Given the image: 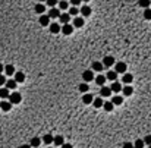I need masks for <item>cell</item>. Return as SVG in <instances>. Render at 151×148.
Returning a JSON list of instances; mask_svg holds the SVG:
<instances>
[{"label":"cell","instance_id":"cell-1","mask_svg":"<svg viewBox=\"0 0 151 148\" xmlns=\"http://www.w3.org/2000/svg\"><path fill=\"white\" fill-rule=\"evenodd\" d=\"M21 100H22V95H21L19 92L15 91V92L9 94V103H10V104H19Z\"/></svg>","mask_w":151,"mask_h":148},{"label":"cell","instance_id":"cell-2","mask_svg":"<svg viewBox=\"0 0 151 148\" xmlns=\"http://www.w3.org/2000/svg\"><path fill=\"white\" fill-rule=\"evenodd\" d=\"M115 72L116 73H126V63H123V62L115 63Z\"/></svg>","mask_w":151,"mask_h":148},{"label":"cell","instance_id":"cell-3","mask_svg":"<svg viewBox=\"0 0 151 148\" xmlns=\"http://www.w3.org/2000/svg\"><path fill=\"white\" fill-rule=\"evenodd\" d=\"M82 79L85 81V84L90 82V81H93V79H94V73H93V70H84V73H82Z\"/></svg>","mask_w":151,"mask_h":148},{"label":"cell","instance_id":"cell-4","mask_svg":"<svg viewBox=\"0 0 151 148\" xmlns=\"http://www.w3.org/2000/svg\"><path fill=\"white\" fill-rule=\"evenodd\" d=\"M60 31L65 34V35H71L73 32V27L71 25V23H66V25H62L60 27Z\"/></svg>","mask_w":151,"mask_h":148},{"label":"cell","instance_id":"cell-5","mask_svg":"<svg viewBox=\"0 0 151 148\" xmlns=\"http://www.w3.org/2000/svg\"><path fill=\"white\" fill-rule=\"evenodd\" d=\"M47 16H49L50 19H56V18H60V10H59L57 8H53V9H50V10H49Z\"/></svg>","mask_w":151,"mask_h":148},{"label":"cell","instance_id":"cell-6","mask_svg":"<svg viewBox=\"0 0 151 148\" xmlns=\"http://www.w3.org/2000/svg\"><path fill=\"white\" fill-rule=\"evenodd\" d=\"M113 65H115V57H112V56H106V57L103 59V66L110 67V66H113Z\"/></svg>","mask_w":151,"mask_h":148},{"label":"cell","instance_id":"cell-7","mask_svg":"<svg viewBox=\"0 0 151 148\" xmlns=\"http://www.w3.org/2000/svg\"><path fill=\"white\" fill-rule=\"evenodd\" d=\"M73 28H82L84 27V18L82 16H76L75 19H73V25H72Z\"/></svg>","mask_w":151,"mask_h":148},{"label":"cell","instance_id":"cell-8","mask_svg":"<svg viewBox=\"0 0 151 148\" xmlns=\"http://www.w3.org/2000/svg\"><path fill=\"white\" fill-rule=\"evenodd\" d=\"M38 22H40L41 27H47V25H50V18H49L47 15H41Z\"/></svg>","mask_w":151,"mask_h":148},{"label":"cell","instance_id":"cell-9","mask_svg":"<svg viewBox=\"0 0 151 148\" xmlns=\"http://www.w3.org/2000/svg\"><path fill=\"white\" fill-rule=\"evenodd\" d=\"M93 101H94V97H93L91 94L87 92V94L82 95V103H84V104H91Z\"/></svg>","mask_w":151,"mask_h":148},{"label":"cell","instance_id":"cell-10","mask_svg":"<svg viewBox=\"0 0 151 148\" xmlns=\"http://www.w3.org/2000/svg\"><path fill=\"white\" fill-rule=\"evenodd\" d=\"M53 144H54L56 147H62V145L65 144V138H63L62 135H56V136L53 138Z\"/></svg>","mask_w":151,"mask_h":148},{"label":"cell","instance_id":"cell-11","mask_svg":"<svg viewBox=\"0 0 151 148\" xmlns=\"http://www.w3.org/2000/svg\"><path fill=\"white\" fill-rule=\"evenodd\" d=\"M49 27H50V32H51V34H57V32H60V25H59L57 22H51Z\"/></svg>","mask_w":151,"mask_h":148},{"label":"cell","instance_id":"cell-12","mask_svg":"<svg viewBox=\"0 0 151 148\" xmlns=\"http://www.w3.org/2000/svg\"><path fill=\"white\" fill-rule=\"evenodd\" d=\"M122 88H123V87H122V84H120V82H117V81H116V82H113V84L110 85V91H112V92H119V91H122Z\"/></svg>","mask_w":151,"mask_h":148},{"label":"cell","instance_id":"cell-13","mask_svg":"<svg viewBox=\"0 0 151 148\" xmlns=\"http://www.w3.org/2000/svg\"><path fill=\"white\" fill-rule=\"evenodd\" d=\"M100 95H101V97H110V95H112L110 87H101V89H100Z\"/></svg>","mask_w":151,"mask_h":148},{"label":"cell","instance_id":"cell-14","mask_svg":"<svg viewBox=\"0 0 151 148\" xmlns=\"http://www.w3.org/2000/svg\"><path fill=\"white\" fill-rule=\"evenodd\" d=\"M60 22L63 23V25H66V23H69V21H71V16H69V13L66 12V13H60Z\"/></svg>","mask_w":151,"mask_h":148},{"label":"cell","instance_id":"cell-15","mask_svg":"<svg viewBox=\"0 0 151 148\" xmlns=\"http://www.w3.org/2000/svg\"><path fill=\"white\" fill-rule=\"evenodd\" d=\"M25 81V75L22 72H15V82L19 84V82H24Z\"/></svg>","mask_w":151,"mask_h":148},{"label":"cell","instance_id":"cell-16","mask_svg":"<svg viewBox=\"0 0 151 148\" xmlns=\"http://www.w3.org/2000/svg\"><path fill=\"white\" fill-rule=\"evenodd\" d=\"M132 79H134V76L131 75V73H125V75L122 76V82L123 84H126V85H129L132 82Z\"/></svg>","mask_w":151,"mask_h":148},{"label":"cell","instance_id":"cell-17","mask_svg":"<svg viewBox=\"0 0 151 148\" xmlns=\"http://www.w3.org/2000/svg\"><path fill=\"white\" fill-rule=\"evenodd\" d=\"M31 148L34 147V148H40V145H41V138H38V136H34L32 139H31Z\"/></svg>","mask_w":151,"mask_h":148},{"label":"cell","instance_id":"cell-18","mask_svg":"<svg viewBox=\"0 0 151 148\" xmlns=\"http://www.w3.org/2000/svg\"><path fill=\"white\" fill-rule=\"evenodd\" d=\"M0 109H2L3 112H9V110L12 109V104H10L9 101H6V100H3L2 103H0Z\"/></svg>","mask_w":151,"mask_h":148},{"label":"cell","instance_id":"cell-19","mask_svg":"<svg viewBox=\"0 0 151 148\" xmlns=\"http://www.w3.org/2000/svg\"><path fill=\"white\" fill-rule=\"evenodd\" d=\"M81 15H82V16H90V15H91V8L87 6V5H84V6L81 8Z\"/></svg>","mask_w":151,"mask_h":148},{"label":"cell","instance_id":"cell-20","mask_svg":"<svg viewBox=\"0 0 151 148\" xmlns=\"http://www.w3.org/2000/svg\"><path fill=\"white\" fill-rule=\"evenodd\" d=\"M122 103H123V97H120V95H115V98H112L113 106H120Z\"/></svg>","mask_w":151,"mask_h":148},{"label":"cell","instance_id":"cell-21","mask_svg":"<svg viewBox=\"0 0 151 148\" xmlns=\"http://www.w3.org/2000/svg\"><path fill=\"white\" fill-rule=\"evenodd\" d=\"M116 78H117V73H116V72H113V70H109V72H107L106 79H110V81L116 82Z\"/></svg>","mask_w":151,"mask_h":148},{"label":"cell","instance_id":"cell-22","mask_svg":"<svg viewBox=\"0 0 151 148\" xmlns=\"http://www.w3.org/2000/svg\"><path fill=\"white\" fill-rule=\"evenodd\" d=\"M5 85H6V87H5V88H8V89H15V88H16V85H18V84H16V82H15V79H8V81H6V84H5Z\"/></svg>","mask_w":151,"mask_h":148},{"label":"cell","instance_id":"cell-23","mask_svg":"<svg viewBox=\"0 0 151 148\" xmlns=\"http://www.w3.org/2000/svg\"><path fill=\"white\" fill-rule=\"evenodd\" d=\"M44 10H46V5H41V3L35 5V12L38 15H44Z\"/></svg>","mask_w":151,"mask_h":148},{"label":"cell","instance_id":"cell-24","mask_svg":"<svg viewBox=\"0 0 151 148\" xmlns=\"http://www.w3.org/2000/svg\"><path fill=\"white\" fill-rule=\"evenodd\" d=\"M5 73H6V75H9V76L15 75V67H13L12 65H8V66H5Z\"/></svg>","mask_w":151,"mask_h":148},{"label":"cell","instance_id":"cell-25","mask_svg":"<svg viewBox=\"0 0 151 148\" xmlns=\"http://www.w3.org/2000/svg\"><path fill=\"white\" fill-rule=\"evenodd\" d=\"M95 84L100 85V87H104V84H106V76H103V75L95 76Z\"/></svg>","mask_w":151,"mask_h":148},{"label":"cell","instance_id":"cell-26","mask_svg":"<svg viewBox=\"0 0 151 148\" xmlns=\"http://www.w3.org/2000/svg\"><path fill=\"white\" fill-rule=\"evenodd\" d=\"M0 98H9V89L2 87L0 88Z\"/></svg>","mask_w":151,"mask_h":148},{"label":"cell","instance_id":"cell-27","mask_svg":"<svg viewBox=\"0 0 151 148\" xmlns=\"http://www.w3.org/2000/svg\"><path fill=\"white\" fill-rule=\"evenodd\" d=\"M122 92H123V95H131L132 92H134V89H132V87H129V85H126V87H123L122 88Z\"/></svg>","mask_w":151,"mask_h":148},{"label":"cell","instance_id":"cell-28","mask_svg":"<svg viewBox=\"0 0 151 148\" xmlns=\"http://www.w3.org/2000/svg\"><path fill=\"white\" fill-rule=\"evenodd\" d=\"M93 70L101 72V70H103V63H101V62H94V63H93Z\"/></svg>","mask_w":151,"mask_h":148},{"label":"cell","instance_id":"cell-29","mask_svg":"<svg viewBox=\"0 0 151 148\" xmlns=\"http://www.w3.org/2000/svg\"><path fill=\"white\" fill-rule=\"evenodd\" d=\"M103 109H104L106 112H112V110L115 109V106L112 104V101H106V103L103 104Z\"/></svg>","mask_w":151,"mask_h":148},{"label":"cell","instance_id":"cell-30","mask_svg":"<svg viewBox=\"0 0 151 148\" xmlns=\"http://www.w3.org/2000/svg\"><path fill=\"white\" fill-rule=\"evenodd\" d=\"M93 104H94V107H97V109H100V107H103V104H104V101H103V98H94V101H93Z\"/></svg>","mask_w":151,"mask_h":148},{"label":"cell","instance_id":"cell-31","mask_svg":"<svg viewBox=\"0 0 151 148\" xmlns=\"http://www.w3.org/2000/svg\"><path fill=\"white\" fill-rule=\"evenodd\" d=\"M53 138H54V136H51L50 134H47V135H44V138H43V141H44V144L50 145V144H53Z\"/></svg>","mask_w":151,"mask_h":148},{"label":"cell","instance_id":"cell-32","mask_svg":"<svg viewBox=\"0 0 151 148\" xmlns=\"http://www.w3.org/2000/svg\"><path fill=\"white\" fill-rule=\"evenodd\" d=\"M150 5H151L150 0H142V2H138V6H141L144 9H150Z\"/></svg>","mask_w":151,"mask_h":148},{"label":"cell","instance_id":"cell-33","mask_svg":"<svg viewBox=\"0 0 151 148\" xmlns=\"http://www.w3.org/2000/svg\"><path fill=\"white\" fill-rule=\"evenodd\" d=\"M88 88H90V87H88V84H85V82L79 85V91H81V92H84V94H87V92H88Z\"/></svg>","mask_w":151,"mask_h":148},{"label":"cell","instance_id":"cell-34","mask_svg":"<svg viewBox=\"0 0 151 148\" xmlns=\"http://www.w3.org/2000/svg\"><path fill=\"white\" fill-rule=\"evenodd\" d=\"M144 141L142 139H137L135 142H134V148H144Z\"/></svg>","mask_w":151,"mask_h":148},{"label":"cell","instance_id":"cell-35","mask_svg":"<svg viewBox=\"0 0 151 148\" xmlns=\"http://www.w3.org/2000/svg\"><path fill=\"white\" fill-rule=\"evenodd\" d=\"M57 5H59V10H60V9H62V10H66V9H68V6H69V5H68V2H59Z\"/></svg>","mask_w":151,"mask_h":148},{"label":"cell","instance_id":"cell-36","mask_svg":"<svg viewBox=\"0 0 151 148\" xmlns=\"http://www.w3.org/2000/svg\"><path fill=\"white\" fill-rule=\"evenodd\" d=\"M68 13H69V16H75V15H78V8H73V6H72V8L69 9Z\"/></svg>","mask_w":151,"mask_h":148},{"label":"cell","instance_id":"cell-37","mask_svg":"<svg viewBox=\"0 0 151 148\" xmlns=\"http://www.w3.org/2000/svg\"><path fill=\"white\" fill-rule=\"evenodd\" d=\"M144 18L148 19V21H151V9H145L144 10Z\"/></svg>","mask_w":151,"mask_h":148},{"label":"cell","instance_id":"cell-38","mask_svg":"<svg viewBox=\"0 0 151 148\" xmlns=\"http://www.w3.org/2000/svg\"><path fill=\"white\" fill-rule=\"evenodd\" d=\"M142 141H144V144H145V145H148V147H150V145H151V135H147Z\"/></svg>","mask_w":151,"mask_h":148},{"label":"cell","instance_id":"cell-39","mask_svg":"<svg viewBox=\"0 0 151 148\" xmlns=\"http://www.w3.org/2000/svg\"><path fill=\"white\" fill-rule=\"evenodd\" d=\"M46 5H47V6H50V9H53V8L57 5V2H54V0H49V2H47Z\"/></svg>","mask_w":151,"mask_h":148},{"label":"cell","instance_id":"cell-40","mask_svg":"<svg viewBox=\"0 0 151 148\" xmlns=\"http://www.w3.org/2000/svg\"><path fill=\"white\" fill-rule=\"evenodd\" d=\"M5 84H6V78L3 75H0V87H3Z\"/></svg>","mask_w":151,"mask_h":148},{"label":"cell","instance_id":"cell-41","mask_svg":"<svg viewBox=\"0 0 151 148\" xmlns=\"http://www.w3.org/2000/svg\"><path fill=\"white\" fill-rule=\"evenodd\" d=\"M71 5H73V8H76L78 5H81V0H72Z\"/></svg>","mask_w":151,"mask_h":148},{"label":"cell","instance_id":"cell-42","mask_svg":"<svg viewBox=\"0 0 151 148\" xmlns=\"http://www.w3.org/2000/svg\"><path fill=\"white\" fill-rule=\"evenodd\" d=\"M123 148H134V144H131V142H125V144H123Z\"/></svg>","mask_w":151,"mask_h":148},{"label":"cell","instance_id":"cell-43","mask_svg":"<svg viewBox=\"0 0 151 148\" xmlns=\"http://www.w3.org/2000/svg\"><path fill=\"white\" fill-rule=\"evenodd\" d=\"M62 148H72V145H71V144H63Z\"/></svg>","mask_w":151,"mask_h":148},{"label":"cell","instance_id":"cell-44","mask_svg":"<svg viewBox=\"0 0 151 148\" xmlns=\"http://www.w3.org/2000/svg\"><path fill=\"white\" fill-rule=\"evenodd\" d=\"M3 70H5V67H3L2 63H0V75H2V72H3Z\"/></svg>","mask_w":151,"mask_h":148},{"label":"cell","instance_id":"cell-45","mask_svg":"<svg viewBox=\"0 0 151 148\" xmlns=\"http://www.w3.org/2000/svg\"><path fill=\"white\" fill-rule=\"evenodd\" d=\"M21 148H31V145H21Z\"/></svg>","mask_w":151,"mask_h":148},{"label":"cell","instance_id":"cell-46","mask_svg":"<svg viewBox=\"0 0 151 148\" xmlns=\"http://www.w3.org/2000/svg\"><path fill=\"white\" fill-rule=\"evenodd\" d=\"M49 148H53V147H49Z\"/></svg>","mask_w":151,"mask_h":148},{"label":"cell","instance_id":"cell-47","mask_svg":"<svg viewBox=\"0 0 151 148\" xmlns=\"http://www.w3.org/2000/svg\"><path fill=\"white\" fill-rule=\"evenodd\" d=\"M148 148H151V145H150V147H148Z\"/></svg>","mask_w":151,"mask_h":148}]
</instances>
